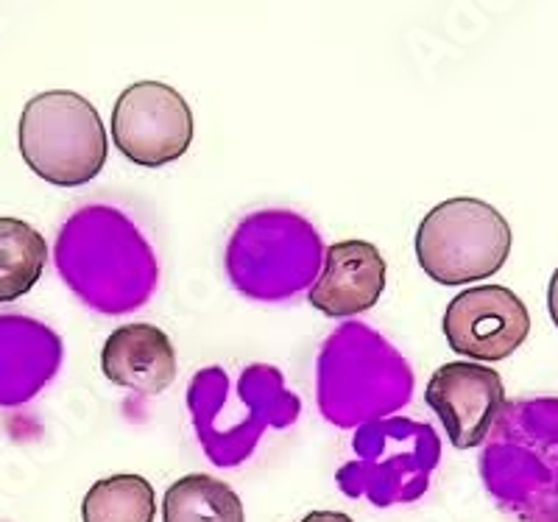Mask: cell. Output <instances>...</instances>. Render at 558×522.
Listing matches in <instances>:
<instances>
[{
    "mask_svg": "<svg viewBox=\"0 0 558 522\" xmlns=\"http://www.w3.org/2000/svg\"><path fill=\"white\" fill-rule=\"evenodd\" d=\"M62 341L43 321L0 313V408L26 405L57 375Z\"/></svg>",
    "mask_w": 558,
    "mask_h": 522,
    "instance_id": "12",
    "label": "cell"
},
{
    "mask_svg": "<svg viewBox=\"0 0 558 522\" xmlns=\"http://www.w3.org/2000/svg\"><path fill=\"white\" fill-rule=\"evenodd\" d=\"M157 495L143 475L114 472L89 486L82 503L84 522H154Z\"/></svg>",
    "mask_w": 558,
    "mask_h": 522,
    "instance_id": "16",
    "label": "cell"
},
{
    "mask_svg": "<svg viewBox=\"0 0 558 522\" xmlns=\"http://www.w3.org/2000/svg\"><path fill=\"white\" fill-rule=\"evenodd\" d=\"M48 263V243L32 223L0 218V302L26 296Z\"/></svg>",
    "mask_w": 558,
    "mask_h": 522,
    "instance_id": "15",
    "label": "cell"
},
{
    "mask_svg": "<svg viewBox=\"0 0 558 522\" xmlns=\"http://www.w3.org/2000/svg\"><path fill=\"white\" fill-rule=\"evenodd\" d=\"M57 266L76 296L104 313L137 307L157 277L148 243L109 207H87L64 223Z\"/></svg>",
    "mask_w": 558,
    "mask_h": 522,
    "instance_id": "2",
    "label": "cell"
},
{
    "mask_svg": "<svg viewBox=\"0 0 558 522\" xmlns=\"http://www.w3.org/2000/svg\"><path fill=\"white\" fill-rule=\"evenodd\" d=\"M411 380L405 361L375 330L349 325L322 352L318 402L336 425H368L408 400Z\"/></svg>",
    "mask_w": 558,
    "mask_h": 522,
    "instance_id": "3",
    "label": "cell"
},
{
    "mask_svg": "<svg viewBox=\"0 0 558 522\" xmlns=\"http://www.w3.org/2000/svg\"><path fill=\"white\" fill-rule=\"evenodd\" d=\"M302 522H355V520L343 514V511H311L307 517H302Z\"/></svg>",
    "mask_w": 558,
    "mask_h": 522,
    "instance_id": "17",
    "label": "cell"
},
{
    "mask_svg": "<svg viewBox=\"0 0 558 522\" xmlns=\"http://www.w3.org/2000/svg\"><path fill=\"white\" fill-rule=\"evenodd\" d=\"M101 369L109 383L137 394H162L177 380V350L168 332L154 325H123L107 338Z\"/></svg>",
    "mask_w": 558,
    "mask_h": 522,
    "instance_id": "13",
    "label": "cell"
},
{
    "mask_svg": "<svg viewBox=\"0 0 558 522\" xmlns=\"http://www.w3.org/2000/svg\"><path fill=\"white\" fill-rule=\"evenodd\" d=\"M112 141L134 166H168L193 143L191 104L171 84H132L114 101Z\"/></svg>",
    "mask_w": 558,
    "mask_h": 522,
    "instance_id": "8",
    "label": "cell"
},
{
    "mask_svg": "<svg viewBox=\"0 0 558 522\" xmlns=\"http://www.w3.org/2000/svg\"><path fill=\"white\" fill-rule=\"evenodd\" d=\"M547 307H550V319L558 327V268L550 277V288H547Z\"/></svg>",
    "mask_w": 558,
    "mask_h": 522,
    "instance_id": "18",
    "label": "cell"
},
{
    "mask_svg": "<svg viewBox=\"0 0 558 522\" xmlns=\"http://www.w3.org/2000/svg\"><path fill=\"white\" fill-rule=\"evenodd\" d=\"M531 313L506 286L466 288L447 305V344L472 361H506L525 344Z\"/></svg>",
    "mask_w": 558,
    "mask_h": 522,
    "instance_id": "9",
    "label": "cell"
},
{
    "mask_svg": "<svg viewBox=\"0 0 558 522\" xmlns=\"http://www.w3.org/2000/svg\"><path fill=\"white\" fill-rule=\"evenodd\" d=\"M427 405L445 425L458 450L483 445L506 405V389L497 369L475 361H452L438 366L425 391Z\"/></svg>",
    "mask_w": 558,
    "mask_h": 522,
    "instance_id": "10",
    "label": "cell"
},
{
    "mask_svg": "<svg viewBox=\"0 0 558 522\" xmlns=\"http://www.w3.org/2000/svg\"><path fill=\"white\" fill-rule=\"evenodd\" d=\"M481 478L517 522H558V397L502 405L483 441Z\"/></svg>",
    "mask_w": 558,
    "mask_h": 522,
    "instance_id": "1",
    "label": "cell"
},
{
    "mask_svg": "<svg viewBox=\"0 0 558 522\" xmlns=\"http://www.w3.org/2000/svg\"><path fill=\"white\" fill-rule=\"evenodd\" d=\"M511 255V227L500 210L481 198H450L436 204L418 223L416 260L441 286L486 280Z\"/></svg>",
    "mask_w": 558,
    "mask_h": 522,
    "instance_id": "5",
    "label": "cell"
},
{
    "mask_svg": "<svg viewBox=\"0 0 558 522\" xmlns=\"http://www.w3.org/2000/svg\"><path fill=\"white\" fill-rule=\"evenodd\" d=\"M357 461L338 472L349 497H368L377 506L422 497L438 464V436L408 420L363 425L355 436Z\"/></svg>",
    "mask_w": 558,
    "mask_h": 522,
    "instance_id": "7",
    "label": "cell"
},
{
    "mask_svg": "<svg viewBox=\"0 0 558 522\" xmlns=\"http://www.w3.org/2000/svg\"><path fill=\"white\" fill-rule=\"evenodd\" d=\"M386 260L368 241H341L324 252V266L307 300L332 319L361 316L386 291Z\"/></svg>",
    "mask_w": 558,
    "mask_h": 522,
    "instance_id": "11",
    "label": "cell"
},
{
    "mask_svg": "<svg viewBox=\"0 0 558 522\" xmlns=\"http://www.w3.org/2000/svg\"><path fill=\"white\" fill-rule=\"evenodd\" d=\"M162 522H246V514L232 486L198 472L168 486Z\"/></svg>",
    "mask_w": 558,
    "mask_h": 522,
    "instance_id": "14",
    "label": "cell"
},
{
    "mask_svg": "<svg viewBox=\"0 0 558 522\" xmlns=\"http://www.w3.org/2000/svg\"><path fill=\"white\" fill-rule=\"evenodd\" d=\"M229 277L254 300H286L322 271V243L305 218L260 213L229 241Z\"/></svg>",
    "mask_w": 558,
    "mask_h": 522,
    "instance_id": "6",
    "label": "cell"
},
{
    "mask_svg": "<svg viewBox=\"0 0 558 522\" xmlns=\"http://www.w3.org/2000/svg\"><path fill=\"white\" fill-rule=\"evenodd\" d=\"M20 154L43 182L87 185L107 166V132L98 109L78 93L48 89L20 116Z\"/></svg>",
    "mask_w": 558,
    "mask_h": 522,
    "instance_id": "4",
    "label": "cell"
}]
</instances>
